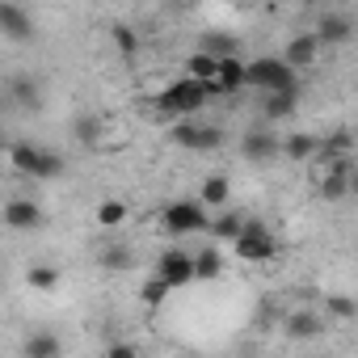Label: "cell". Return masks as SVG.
Masks as SVG:
<instances>
[{
	"label": "cell",
	"instance_id": "obj_1",
	"mask_svg": "<svg viewBox=\"0 0 358 358\" xmlns=\"http://www.w3.org/2000/svg\"><path fill=\"white\" fill-rule=\"evenodd\" d=\"M207 101H211V97H207V85L182 76V80H173V85L156 97V110H160V114H173L177 122H182V118H194Z\"/></svg>",
	"mask_w": 358,
	"mask_h": 358
},
{
	"label": "cell",
	"instance_id": "obj_2",
	"mask_svg": "<svg viewBox=\"0 0 358 358\" xmlns=\"http://www.w3.org/2000/svg\"><path fill=\"white\" fill-rule=\"evenodd\" d=\"M9 156H13V169L26 173V177H34V182H51V177L64 173V156L59 152H47V148H38L30 139H17L9 148Z\"/></svg>",
	"mask_w": 358,
	"mask_h": 358
},
{
	"label": "cell",
	"instance_id": "obj_3",
	"mask_svg": "<svg viewBox=\"0 0 358 358\" xmlns=\"http://www.w3.org/2000/svg\"><path fill=\"white\" fill-rule=\"evenodd\" d=\"M160 228L169 236H199V232L211 228V220H207V207L199 199H173L160 211Z\"/></svg>",
	"mask_w": 358,
	"mask_h": 358
},
{
	"label": "cell",
	"instance_id": "obj_4",
	"mask_svg": "<svg viewBox=\"0 0 358 358\" xmlns=\"http://www.w3.org/2000/svg\"><path fill=\"white\" fill-rule=\"evenodd\" d=\"M245 85L262 89V93H291V89H299L295 72L278 55H257L253 64H245Z\"/></svg>",
	"mask_w": 358,
	"mask_h": 358
},
{
	"label": "cell",
	"instance_id": "obj_5",
	"mask_svg": "<svg viewBox=\"0 0 358 358\" xmlns=\"http://www.w3.org/2000/svg\"><path fill=\"white\" fill-rule=\"evenodd\" d=\"M232 249H236L241 262L262 266V262H270V257L278 253V241H274L270 224H262V220H245V228H241V236L232 241Z\"/></svg>",
	"mask_w": 358,
	"mask_h": 358
},
{
	"label": "cell",
	"instance_id": "obj_6",
	"mask_svg": "<svg viewBox=\"0 0 358 358\" xmlns=\"http://www.w3.org/2000/svg\"><path fill=\"white\" fill-rule=\"evenodd\" d=\"M152 278H160L169 291L190 287V282H194V257H190V249H164V253L156 257V274H152Z\"/></svg>",
	"mask_w": 358,
	"mask_h": 358
},
{
	"label": "cell",
	"instance_id": "obj_7",
	"mask_svg": "<svg viewBox=\"0 0 358 358\" xmlns=\"http://www.w3.org/2000/svg\"><path fill=\"white\" fill-rule=\"evenodd\" d=\"M169 139H173L177 148H190V152H211V148L224 143V131H220V127H203V122H194V118H182V122L169 131Z\"/></svg>",
	"mask_w": 358,
	"mask_h": 358
},
{
	"label": "cell",
	"instance_id": "obj_8",
	"mask_svg": "<svg viewBox=\"0 0 358 358\" xmlns=\"http://www.w3.org/2000/svg\"><path fill=\"white\" fill-rule=\"evenodd\" d=\"M350 34H354V22H350V13H337V9H324L320 22H316V30H312V38H316L320 47L350 43Z\"/></svg>",
	"mask_w": 358,
	"mask_h": 358
},
{
	"label": "cell",
	"instance_id": "obj_9",
	"mask_svg": "<svg viewBox=\"0 0 358 358\" xmlns=\"http://www.w3.org/2000/svg\"><path fill=\"white\" fill-rule=\"evenodd\" d=\"M0 34H5L9 43H30V38H34V17H30L22 5L0 0Z\"/></svg>",
	"mask_w": 358,
	"mask_h": 358
},
{
	"label": "cell",
	"instance_id": "obj_10",
	"mask_svg": "<svg viewBox=\"0 0 358 358\" xmlns=\"http://www.w3.org/2000/svg\"><path fill=\"white\" fill-rule=\"evenodd\" d=\"M245 89V59L232 55V59H220L215 68V85H207V97H232Z\"/></svg>",
	"mask_w": 358,
	"mask_h": 358
},
{
	"label": "cell",
	"instance_id": "obj_11",
	"mask_svg": "<svg viewBox=\"0 0 358 358\" xmlns=\"http://www.w3.org/2000/svg\"><path fill=\"white\" fill-rule=\"evenodd\" d=\"M5 224L13 228V232H30V228H38L43 224V207L34 203V199H13V203H5Z\"/></svg>",
	"mask_w": 358,
	"mask_h": 358
},
{
	"label": "cell",
	"instance_id": "obj_12",
	"mask_svg": "<svg viewBox=\"0 0 358 358\" xmlns=\"http://www.w3.org/2000/svg\"><path fill=\"white\" fill-rule=\"evenodd\" d=\"M316 55H320V43L312 38V34H291V43H287V51L278 55L291 72H299V68H312L316 64Z\"/></svg>",
	"mask_w": 358,
	"mask_h": 358
},
{
	"label": "cell",
	"instance_id": "obj_13",
	"mask_svg": "<svg viewBox=\"0 0 358 358\" xmlns=\"http://www.w3.org/2000/svg\"><path fill=\"white\" fill-rule=\"evenodd\" d=\"M282 329H287V337H295V341H312V337H320V333H324V316H316V312L299 308V312H287Z\"/></svg>",
	"mask_w": 358,
	"mask_h": 358
},
{
	"label": "cell",
	"instance_id": "obj_14",
	"mask_svg": "<svg viewBox=\"0 0 358 358\" xmlns=\"http://www.w3.org/2000/svg\"><path fill=\"white\" fill-rule=\"evenodd\" d=\"M278 152H282L287 160H316V152H320V135L291 131L287 139H278Z\"/></svg>",
	"mask_w": 358,
	"mask_h": 358
},
{
	"label": "cell",
	"instance_id": "obj_15",
	"mask_svg": "<svg viewBox=\"0 0 358 358\" xmlns=\"http://www.w3.org/2000/svg\"><path fill=\"white\" fill-rule=\"evenodd\" d=\"M241 156H245V160H270V156H278V135L253 127V131L241 139Z\"/></svg>",
	"mask_w": 358,
	"mask_h": 358
},
{
	"label": "cell",
	"instance_id": "obj_16",
	"mask_svg": "<svg viewBox=\"0 0 358 358\" xmlns=\"http://www.w3.org/2000/svg\"><path fill=\"white\" fill-rule=\"evenodd\" d=\"M190 257H194V282H215L224 274V253L215 245H207V249H199Z\"/></svg>",
	"mask_w": 358,
	"mask_h": 358
},
{
	"label": "cell",
	"instance_id": "obj_17",
	"mask_svg": "<svg viewBox=\"0 0 358 358\" xmlns=\"http://www.w3.org/2000/svg\"><path fill=\"white\" fill-rule=\"evenodd\" d=\"M228 199H232V182H228L224 173L207 177L203 190H199V203H203V207H220V211H228Z\"/></svg>",
	"mask_w": 358,
	"mask_h": 358
},
{
	"label": "cell",
	"instance_id": "obj_18",
	"mask_svg": "<svg viewBox=\"0 0 358 358\" xmlns=\"http://www.w3.org/2000/svg\"><path fill=\"white\" fill-rule=\"evenodd\" d=\"M350 186H354L350 177H337V173H329L324 164L316 169V194H320L324 203H337V199H345V194H350Z\"/></svg>",
	"mask_w": 358,
	"mask_h": 358
},
{
	"label": "cell",
	"instance_id": "obj_19",
	"mask_svg": "<svg viewBox=\"0 0 358 358\" xmlns=\"http://www.w3.org/2000/svg\"><path fill=\"white\" fill-rule=\"evenodd\" d=\"M295 106H299V89H291V93H266L262 114H266L270 122H282V118L295 114Z\"/></svg>",
	"mask_w": 358,
	"mask_h": 358
},
{
	"label": "cell",
	"instance_id": "obj_20",
	"mask_svg": "<svg viewBox=\"0 0 358 358\" xmlns=\"http://www.w3.org/2000/svg\"><path fill=\"white\" fill-rule=\"evenodd\" d=\"M127 215H131V207L122 203V199H101L97 203V228H106V232H114V228H122L127 224Z\"/></svg>",
	"mask_w": 358,
	"mask_h": 358
},
{
	"label": "cell",
	"instance_id": "obj_21",
	"mask_svg": "<svg viewBox=\"0 0 358 358\" xmlns=\"http://www.w3.org/2000/svg\"><path fill=\"white\" fill-rule=\"evenodd\" d=\"M59 354H64V341H59L55 333L38 329V333L26 337V358H59Z\"/></svg>",
	"mask_w": 358,
	"mask_h": 358
},
{
	"label": "cell",
	"instance_id": "obj_22",
	"mask_svg": "<svg viewBox=\"0 0 358 358\" xmlns=\"http://www.w3.org/2000/svg\"><path fill=\"white\" fill-rule=\"evenodd\" d=\"M26 282H30L34 291H55V287L64 282V270L51 266V262H34V266L26 270Z\"/></svg>",
	"mask_w": 358,
	"mask_h": 358
},
{
	"label": "cell",
	"instance_id": "obj_23",
	"mask_svg": "<svg viewBox=\"0 0 358 358\" xmlns=\"http://www.w3.org/2000/svg\"><path fill=\"white\" fill-rule=\"evenodd\" d=\"M215 59L211 55H203V51H194L190 59H186V80H199V85H215Z\"/></svg>",
	"mask_w": 358,
	"mask_h": 358
},
{
	"label": "cell",
	"instance_id": "obj_24",
	"mask_svg": "<svg viewBox=\"0 0 358 358\" xmlns=\"http://www.w3.org/2000/svg\"><path fill=\"white\" fill-rule=\"evenodd\" d=\"M9 93H13V101L26 106V110H38V106H43V93H38V85H34L30 76H13V80H9Z\"/></svg>",
	"mask_w": 358,
	"mask_h": 358
},
{
	"label": "cell",
	"instance_id": "obj_25",
	"mask_svg": "<svg viewBox=\"0 0 358 358\" xmlns=\"http://www.w3.org/2000/svg\"><path fill=\"white\" fill-rule=\"evenodd\" d=\"M199 51L220 64V59H232V55H236V38H232V34H203V47H199Z\"/></svg>",
	"mask_w": 358,
	"mask_h": 358
},
{
	"label": "cell",
	"instance_id": "obj_26",
	"mask_svg": "<svg viewBox=\"0 0 358 358\" xmlns=\"http://www.w3.org/2000/svg\"><path fill=\"white\" fill-rule=\"evenodd\" d=\"M241 228H245V215H236V211H220V220L211 224V232H215L224 245H232V241L241 236Z\"/></svg>",
	"mask_w": 358,
	"mask_h": 358
},
{
	"label": "cell",
	"instance_id": "obj_27",
	"mask_svg": "<svg viewBox=\"0 0 358 358\" xmlns=\"http://www.w3.org/2000/svg\"><path fill=\"white\" fill-rule=\"evenodd\" d=\"M131 249L127 245H110V249H101V270H110V274H122V270H131Z\"/></svg>",
	"mask_w": 358,
	"mask_h": 358
},
{
	"label": "cell",
	"instance_id": "obj_28",
	"mask_svg": "<svg viewBox=\"0 0 358 358\" xmlns=\"http://www.w3.org/2000/svg\"><path fill=\"white\" fill-rule=\"evenodd\" d=\"M72 131H76V139H80V143H97V139H101V118L80 114V118L72 122Z\"/></svg>",
	"mask_w": 358,
	"mask_h": 358
},
{
	"label": "cell",
	"instance_id": "obj_29",
	"mask_svg": "<svg viewBox=\"0 0 358 358\" xmlns=\"http://www.w3.org/2000/svg\"><path fill=\"white\" fill-rule=\"evenodd\" d=\"M114 47H118V55H135L139 51V34H135V26H114Z\"/></svg>",
	"mask_w": 358,
	"mask_h": 358
},
{
	"label": "cell",
	"instance_id": "obj_30",
	"mask_svg": "<svg viewBox=\"0 0 358 358\" xmlns=\"http://www.w3.org/2000/svg\"><path fill=\"white\" fill-rule=\"evenodd\" d=\"M139 295H143V303H148V308H156V303H164V299H169V287H164L160 278H148Z\"/></svg>",
	"mask_w": 358,
	"mask_h": 358
},
{
	"label": "cell",
	"instance_id": "obj_31",
	"mask_svg": "<svg viewBox=\"0 0 358 358\" xmlns=\"http://www.w3.org/2000/svg\"><path fill=\"white\" fill-rule=\"evenodd\" d=\"M324 312H333L337 320H350V316H354V299H350V295H329V299H324Z\"/></svg>",
	"mask_w": 358,
	"mask_h": 358
},
{
	"label": "cell",
	"instance_id": "obj_32",
	"mask_svg": "<svg viewBox=\"0 0 358 358\" xmlns=\"http://www.w3.org/2000/svg\"><path fill=\"white\" fill-rule=\"evenodd\" d=\"M106 358H139V350H135L131 341H114V345L106 350Z\"/></svg>",
	"mask_w": 358,
	"mask_h": 358
},
{
	"label": "cell",
	"instance_id": "obj_33",
	"mask_svg": "<svg viewBox=\"0 0 358 358\" xmlns=\"http://www.w3.org/2000/svg\"><path fill=\"white\" fill-rule=\"evenodd\" d=\"M0 148H5V135H0Z\"/></svg>",
	"mask_w": 358,
	"mask_h": 358
}]
</instances>
